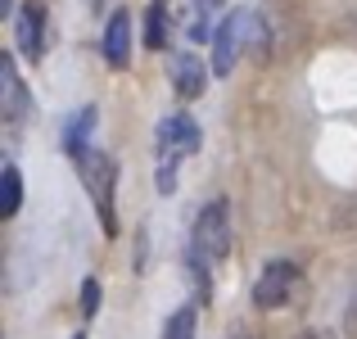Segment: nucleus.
Wrapping results in <instances>:
<instances>
[{
    "label": "nucleus",
    "mask_w": 357,
    "mask_h": 339,
    "mask_svg": "<svg viewBox=\"0 0 357 339\" xmlns=\"http://www.w3.org/2000/svg\"><path fill=\"white\" fill-rule=\"evenodd\" d=\"M227 253H231V209H227V199H213V204H204L199 218H195L190 253H185L199 294H208V276H213V267H218Z\"/></svg>",
    "instance_id": "1"
},
{
    "label": "nucleus",
    "mask_w": 357,
    "mask_h": 339,
    "mask_svg": "<svg viewBox=\"0 0 357 339\" xmlns=\"http://www.w3.org/2000/svg\"><path fill=\"white\" fill-rule=\"evenodd\" d=\"M199 122L190 113H167L154 131V172H158V190L172 195L176 190V167L199 149Z\"/></svg>",
    "instance_id": "2"
},
{
    "label": "nucleus",
    "mask_w": 357,
    "mask_h": 339,
    "mask_svg": "<svg viewBox=\"0 0 357 339\" xmlns=\"http://www.w3.org/2000/svg\"><path fill=\"white\" fill-rule=\"evenodd\" d=\"M77 163V176L86 186L91 204H96V218L105 226V235L118 231V209H114V186H118V163L105 154V149H86V154L73 158Z\"/></svg>",
    "instance_id": "3"
},
{
    "label": "nucleus",
    "mask_w": 357,
    "mask_h": 339,
    "mask_svg": "<svg viewBox=\"0 0 357 339\" xmlns=\"http://www.w3.org/2000/svg\"><path fill=\"white\" fill-rule=\"evenodd\" d=\"M262 36V18L253 14V9H236V14L222 18L218 36H213V73L218 77H227L231 68H236V59L244 54V45H253Z\"/></svg>",
    "instance_id": "4"
},
{
    "label": "nucleus",
    "mask_w": 357,
    "mask_h": 339,
    "mask_svg": "<svg viewBox=\"0 0 357 339\" xmlns=\"http://www.w3.org/2000/svg\"><path fill=\"white\" fill-rule=\"evenodd\" d=\"M294 294H298V267L285 262V258H271L267 267L258 271V280H253V303L267 308V312L285 308Z\"/></svg>",
    "instance_id": "5"
},
{
    "label": "nucleus",
    "mask_w": 357,
    "mask_h": 339,
    "mask_svg": "<svg viewBox=\"0 0 357 339\" xmlns=\"http://www.w3.org/2000/svg\"><path fill=\"white\" fill-rule=\"evenodd\" d=\"M227 0H185L181 9V32L190 36V41H208V36H218V14Z\"/></svg>",
    "instance_id": "6"
},
{
    "label": "nucleus",
    "mask_w": 357,
    "mask_h": 339,
    "mask_svg": "<svg viewBox=\"0 0 357 339\" xmlns=\"http://www.w3.org/2000/svg\"><path fill=\"white\" fill-rule=\"evenodd\" d=\"M105 63L109 68H127L131 63V14L114 9L105 23Z\"/></svg>",
    "instance_id": "7"
},
{
    "label": "nucleus",
    "mask_w": 357,
    "mask_h": 339,
    "mask_svg": "<svg viewBox=\"0 0 357 339\" xmlns=\"http://www.w3.org/2000/svg\"><path fill=\"white\" fill-rule=\"evenodd\" d=\"M167 73H172V91H176L181 100H199V96H204V82H208V68H204V63L195 59L190 50H181V54H176V59H172V68H167Z\"/></svg>",
    "instance_id": "8"
},
{
    "label": "nucleus",
    "mask_w": 357,
    "mask_h": 339,
    "mask_svg": "<svg viewBox=\"0 0 357 339\" xmlns=\"http://www.w3.org/2000/svg\"><path fill=\"white\" fill-rule=\"evenodd\" d=\"M18 50H23L27 59H41V50H45V14H41V5L18 9Z\"/></svg>",
    "instance_id": "9"
},
{
    "label": "nucleus",
    "mask_w": 357,
    "mask_h": 339,
    "mask_svg": "<svg viewBox=\"0 0 357 339\" xmlns=\"http://www.w3.org/2000/svg\"><path fill=\"white\" fill-rule=\"evenodd\" d=\"M0 82H5V122L18 127L23 113H27V91H23V82H18L14 59H0Z\"/></svg>",
    "instance_id": "10"
},
{
    "label": "nucleus",
    "mask_w": 357,
    "mask_h": 339,
    "mask_svg": "<svg viewBox=\"0 0 357 339\" xmlns=\"http://www.w3.org/2000/svg\"><path fill=\"white\" fill-rule=\"evenodd\" d=\"M96 118H100V113H96V105L77 109V113L68 118V127H63V149H68L73 158H77V154H86V149H91V131H96Z\"/></svg>",
    "instance_id": "11"
},
{
    "label": "nucleus",
    "mask_w": 357,
    "mask_h": 339,
    "mask_svg": "<svg viewBox=\"0 0 357 339\" xmlns=\"http://www.w3.org/2000/svg\"><path fill=\"white\" fill-rule=\"evenodd\" d=\"M18 204H23V176H18L14 163H5V176H0V218H14Z\"/></svg>",
    "instance_id": "12"
},
{
    "label": "nucleus",
    "mask_w": 357,
    "mask_h": 339,
    "mask_svg": "<svg viewBox=\"0 0 357 339\" xmlns=\"http://www.w3.org/2000/svg\"><path fill=\"white\" fill-rule=\"evenodd\" d=\"M195 308H176L172 317H167V326H163V339H195Z\"/></svg>",
    "instance_id": "13"
},
{
    "label": "nucleus",
    "mask_w": 357,
    "mask_h": 339,
    "mask_svg": "<svg viewBox=\"0 0 357 339\" xmlns=\"http://www.w3.org/2000/svg\"><path fill=\"white\" fill-rule=\"evenodd\" d=\"M163 41H167L163 5H154V9H149V14H145V45H154V50H158V45H163Z\"/></svg>",
    "instance_id": "14"
},
{
    "label": "nucleus",
    "mask_w": 357,
    "mask_h": 339,
    "mask_svg": "<svg viewBox=\"0 0 357 339\" xmlns=\"http://www.w3.org/2000/svg\"><path fill=\"white\" fill-rule=\"evenodd\" d=\"M96 308H100V280H86L82 285V312L96 317Z\"/></svg>",
    "instance_id": "15"
},
{
    "label": "nucleus",
    "mask_w": 357,
    "mask_h": 339,
    "mask_svg": "<svg viewBox=\"0 0 357 339\" xmlns=\"http://www.w3.org/2000/svg\"><path fill=\"white\" fill-rule=\"evenodd\" d=\"M344 326H349V335L357 339V285H353V294H349V308H344Z\"/></svg>",
    "instance_id": "16"
},
{
    "label": "nucleus",
    "mask_w": 357,
    "mask_h": 339,
    "mask_svg": "<svg viewBox=\"0 0 357 339\" xmlns=\"http://www.w3.org/2000/svg\"><path fill=\"white\" fill-rule=\"evenodd\" d=\"M91 5H96V9H100V5H105V0H91Z\"/></svg>",
    "instance_id": "17"
},
{
    "label": "nucleus",
    "mask_w": 357,
    "mask_h": 339,
    "mask_svg": "<svg viewBox=\"0 0 357 339\" xmlns=\"http://www.w3.org/2000/svg\"><path fill=\"white\" fill-rule=\"evenodd\" d=\"M154 5H163V0H154Z\"/></svg>",
    "instance_id": "18"
},
{
    "label": "nucleus",
    "mask_w": 357,
    "mask_h": 339,
    "mask_svg": "<svg viewBox=\"0 0 357 339\" xmlns=\"http://www.w3.org/2000/svg\"><path fill=\"white\" fill-rule=\"evenodd\" d=\"M73 339H82V335H73Z\"/></svg>",
    "instance_id": "19"
}]
</instances>
